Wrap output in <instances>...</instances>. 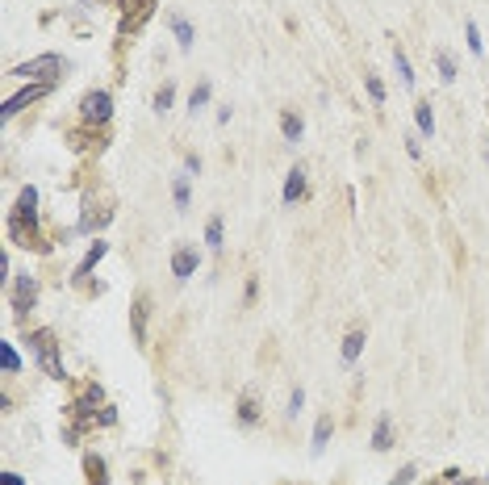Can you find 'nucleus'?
Masks as SVG:
<instances>
[{"label":"nucleus","mask_w":489,"mask_h":485,"mask_svg":"<svg viewBox=\"0 0 489 485\" xmlns=\"http://www.w3.org/2000/svg\"><path fill=\"white\" fill-rule=\"evenodd\" d=\"M30 348H34V355H38V364L46 368V377L67 381V368H63V360H59V343H54L50 331H34V335H30Z\"/></svg>","instance_id":"obj_1"},{"label":"nucleus","mask_w":489,"mask_h":485,"mask_svg":"<svg viewBox=\"0 0 489 485\" xmlns=\"http://www.w3.org/2000/svg\"><path fill=\"white\" fill-rule=\"evenodd\" d=\"M59 72H63V59H59V55H38V59H30V63H17L8 76H17V80H34V84H50Z\"/></svg>","instance_id":"obj_2"},{"label":"nucleus","mask_w":489,"mask_h":485,"mask_svg":"<svg viewBox=\"0 0 489 485\" xmlns=\"http://www.w3.org/2000/svg\"><path fill=\"white\" fill-rule=\"evenodd\" d=\"M80 118H84L88 126H109V118H113V96H109L105 89L84 92V101H80Z\"/></svg>","instance_id":"obj_3"},{"label":"nucleus","mask_w":489,"mask_h":485,"mask_svg":"<svg viewBox=\"0 0 489 485\" xmlns=\"http://www.w3.org/2000/svg\"><path fill=\"white\" fill-rule=\"evenodd\" d=\"M34 302H38V280L34 276H13V314L17 318H25L30 309H34Z\"/></svg>","instance_id":"obj_4"},{"label":"nucleus","mask_w":489,"mask_h":485,"mask_svg":"<svg viewBox=\"0 0 489 485\" xmlns=\"http://www.w3.org/2000/svg\"><path fill=\"white\" fill-rule=\"evenodd\" d=\"M46 89H50V84H25V89H17L13 96H4V105H0V118L8 122V118H13V113H21L25 105L42 101V96H46Z\"/></svg>","instance_id":"obj_5"},{"label":"nucleus","mask_w":489,"mask_h":485,"mask_svg":"<svg viewBox=\"0 0 489 485\" xmlns=\"http://www.w3.org/2000/svg\"><path fill=\"white\" fill-rule=\"evenodd\" d=\"M117 4H122V34L138 30L151 17V8H155V0H117Z\"/></svg>","instance_id":"obj_6"},{"label":"nucleus","mask_w":489,"mask_h":485,"mask_svg":"<svg viewBox=\"0 0 489 485\" xmlns=\"http://www.w3.org/2000/svg\"><path fill=\"white\" fill-rule=\"evenodd\" d=\"M105 406H109V401H105V389H100V385H88L84 394L71 401V414L84 418V414H92V410H105Z\"/></svg>","instance_id":"obj_7"},{"label":"nucleus","mask_w":489,"mask_h":485,"mask_svg":"<svg viewBox=\"0 0 489 485\" xmlns=\"http://www.w3.org/2000/svg\"><path fill=\"white\" fill-rule=\"evenodd\" d=\"M146 318H151V297H146V293H138V297H134V318H130L134 339H138V343L146 339Z\"/></svg>","instance_id":"obj_8"},{"label":"nucleus","mask_w":489,"mask_h":485,"mask_svg":"<svg viewBox=\"0 0 489 485\" xmlns=\"http://www.w3.org/2000/svg\"><path fill=\"white\" fill-rule=\"evenodd\" d=\"M197 264H201V256L188 251V247H180L176 256H172V276H176V280H188V276L197 272Z\"/></svg>","instance_id":"obj_9"},{"label":"nucleus","mask_w":489,"mask_h":485,"mask_svg":"<svg viewBox=\"0 0 489 485\" xmlns=\"http://www.w3.org/2000/svg\"><path fill=\"white\" fill-rule=\"evenodd\" d=\"M84 210H88V214H80V222H76V230H80V234H84V230H96V226H109V222H113V210H100V205H84Z\"/></svg>","instance_id":"obj_10"},{"label":"nucleus","mask_w":489,"mask_h":485,"mask_svg":"<svg viewBox=\"0 0 489 485\" xmlns=\"http://www.w3.org/2000/svg\"><path fill=\"white\" fill-rule=\"evenodd\" d=\"M306 197V168H293L284 180V205H297Z\"/></svg>","instance_id":"obj_11"},{"label":"nucleus","mask_w":489,"mask_h":485,"mask_svg":"<svg viewBox=\"0 0 489 485\" xmlns=\"http://www.w3.org/2000/svg\"><path fill=\"white\" fill-rule=\"evenodd\" d=\"M280 130H284V142H301L306 126H301V118H297L293 109H284V113H280Z\"/></svg>","instance_id":"obj_12"},{"label":"nucleus","mask_w":489,"mask_h":485,"mask_svg":"<svg viewBox=\"0 0 489 485\" xmlns=\"http://www.w3.org/2000/svg\"><path fill=\"white\" fill-rule=\"evenodd\" d=\"M372 447H376V452H389V447H393V423H389V418H376V427H372Z\"/></svg>","instance_id":"obj_13"},{"label":"nucleus","mask_w":489,"mask_h":485,"mask_svg":"<svg viewBox=\"0 0 489 485\" xmlns=\"http://www.w3.org/2000/svg\"><path fill=\"white\" fill-rule=\"evenodd\" d=\"M105 251H109V243H92V247H88V256H84V264L76 268V280H84V276H88L92 268H96L100 260H105Z\"/></svg>","instance_id":"obj_14"},{"label":"nucleus","mask_w":489,"mask_h":485,"mask_svg":"<svg viewBox=\"0 0 489 485\" xmlns=\"http://www.w3.org/2000/svg\"><path fill=\"white\" fill-rule=\"evenodd\" d=\"M238 423H260V401H255V394H243L238 397Z\"/></svg>","instance_id":"obj_15"},{"label":"nucleus","mask_w":489,"mask_h":485,"mask_svg":"<svg viewBox=\"0 0 489 485\" xmlns=\"http://www.w3.org/2000/svg\"><path fill=\"white\" fill-rule=\"evenodd\" d=\"M84 473H88V485H105L109 481V477H105V460H100V456H84Z\"/></svg>","instance_id":"obj_16"},{"label":"nucleus","mask_w":489,"mask_h":485,"mask_svg":"<svg viewBox=\"0 0 489 485\" xmlns=\"http://www.w3.org/2000/svg\"><path fill=\"white\" fill-rule=\"evenodd\" d=\"M330 431H335V423H330V414H322L318 427H313V452H322V447L330 443Z\"/></svg>","instance_id":"obj_17"},{"label":"nucleus","mask_w":489,"mask_h":485,"mask_svg":"<svg viewBox=\"0 0 489 485\" xmlns=\"http://www.w3.org/2000/svg\"><path fill=\"white\" fill-rule=\"evenodd\" d=\"M359 352H364V331H352V335L343 339V364H352Z\"/></svg>","instance_id":"obj_18"},{"label":"nucleus","mask_w":489,"mask_h":485,"mask_svg":"<svg viewBox=\"0 0 489 485\" xmlns=\"http://www.w3.org/2000/svg\"><path fill=\"white\" fill-rule=\"evenodd\" d=\"M172 101H176V84L168 80V84H159V92H155V113H168Z\"/></svg>","instance_id":"obj_19"},{"label":"nucleus","mask_w":489,"mask_h":485,"mask_svg":"<svg viewBox=\"0 0 489 485\" xmlns=\"http://www.w3.org/2000/svg\"><path fill=\"white\" fill-rule=\"evenodd\" d=\"M0 364H4V372H21V355L13 352V343H8V339L0 343Z\"/></svg>","instance_id":"obj_20"},{"label":"nucleus","mask_w":489,"mask_h":485,"mask_svg":"<svg viewBox=\"0 0 489 485\" xmlns=\"http://www.w3.org/2000/svg\"><path fill=\"white\" fill-rule=\"evenodd\" d=\"M435 67H439V80H444V84H451V80H456V59H451V55H444V50H439V55H435Z\"/></svg>","instance_id":"obj_21"},{"label":"nucleus","mask_w":489,"mask_h":485,"mask_svg":"<svg viewBox=\"0 0 489 485\" xmlns=\"http://www.w3.org/2000/svg\"><path fill=\"white\" fill-rule=\"evenodd\" d=\"M414 118H418V130H422V134H435V113H431V105H427V101L414 109Z\"/></svg>","instance_id":"obj_22"},{"label":"nucleus","mask_w":489,"mask_h":485,"mask_svg":"<svg viewBox=\"0 0 489 485\" xmlns=\"http://www.w3.org/2000/svg\"><path fill=\"white\" fill-rule=\"evenodd\" d=\"M393 63H398V76H401V84H405V89H414V67H410V59H405L401 50H393Z\"/></svg>","instance_id":"obj_23"},{"label":"nucleus","mask_w":489,"mask_h":485,"mask_svg":"<svg viewBox=\"0 0 489 485\" xmlns=\"http://www.w3.org/2000/svg\"><path fill=\"white\" fill-rule=\"evenodd\" d=\"M205 243H209L214 251L222 247V218H209V222H205Z\"/></svg>","instance_id":"obj_24"},{"label":"nucleus","mask_w":489,"mask_h":485,"mask_svg":"<svg viewBox=\"0 0 489 485\" xmlns=\"http://www.w3.org/2000/svg\"><path fill=\"white\" fill-rule=\"evenodd\" d=\"M205 101H209V80H201V84L192 89V96H188V109L197 113V109H205Z\"/></svg>","instance_id":"obj_25"},{"label":"nucleus","mask_w":489,"mask_h":485,"mask_svg":"<svg viewBox=\"0 0 489 485\" xmlns=\"http://www.w3.org/2000/svg\"><path fill=\"white\" fill-rule=\"evenodd\" d=\"M172 34H176V38H180V46H184V50L192 46V25H188L184 17H176V21H172Z\"/></svg>","instance_id":"obj_26"},{"label":"nucleus","mask_w":489,"mask_h":485,"mask_svg":"<svg viewBox=\"0 0 489 485\" xmlns=\"http://www.w3.org/2000/svg\"><path fill=\"white\" fill-rule=\"evenodd\" d=\"M172 197H176V210H188V180L184 176L172 180Z\"/></svg>","instance_id":"obj_27"},{"label":"nucleus","mask_w":489,"mask_h":485,"mask_svg":"<svg viewBox=\"0 0 489 485\" xmlns=\"http://www.w3.org/2000/svg\"><path fill=\"white\" fill-rule=\"evenodd\" d=\"M414 477H418V469H414V464H401L398 473H393V481H389V485H410Z\"/></svg>","instance_id":"obj_28"},{"label":"nucleus","mask_w":489,"mask_h":485,"mask_svg":"<svg viewBox=\"0 0 489 485\" xmlns=\"http://www.w3.org/2000/svg\"><path fill=\"white\" fill-rule=\"evenodd\" d=\"M464 34H468V50H473V55H481V30H477V21H468V25H464Z\"/></svg>","instance_id":"obj_29"},{"label":"nucleus","mask_w":489,"mask_h":485,"mask_svg":"<svg viewBox=\"0 0 489 485\" xmlns=\"http://www.w3.org/2000/svg\"><path fill=\"white\" fill-rule=\"evenodd\" d=\"M368 96H372L376 105L385 101V84H381V76H368Z\"/></svg>","instance_id":"obj_30"},{"label":"nucleus","mask_w":489,"mask_h":485,"mask_svg":"<svg viewBox=\"0 0 489 485\" xmlns=\"http://www.w3.org/2000/svg\"><path fill=\"white\" fill-rule=\"evenodd\" d=\"M301 401H306V394H301V389H293V397H289V414H297V410H301Z\"/></svg>","instance_id":"obj_31"},{"label":"nucleus","mask_w":489,"mask_h":485,"mask_svg":"<svg viewBox=\"0 0 489 485\" xmlns=\"http://www.w3.org/2000/svg\"><path fill=\"white\" fill-rule=\"evenodd\" d=\"M0 485H21V477H17V473H8V469H4V473H0Z\"/></svg>","instance_id":"obj_32"},{"label":"nucleus","mask_w":489,"mask_h":485,"mask_svg":"<svg viewBox=\"0 0 489 485\" xmlns=\"http://www.w3.org/2000/svg\"><path fill=\"white\" fill-rule=\"evenodd\" d=\"M485 481H489V477H485Z\"/></svg>","instance_id":"obj_33"}]
</instances>
